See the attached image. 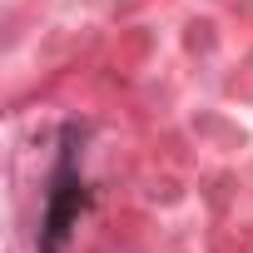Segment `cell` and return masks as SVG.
<instances>
[{
    "mask_svg": "<svg viewBox=\"0 0 253 253\" xmlns=\"http://www.w3.org/2000/svg\"><path fill=\"white\" fill-rule=\"evenodd\" d=\"M89 209V189L80 179V129L65 124L60 134V159L50 174V194H45V218H40V253H65L70 233L80 228V213Z\"/></svg>",
    "mask_w": 253,
    "mask_h": 253,
    "instance_id": "1",
    "label": "cell"
}]
</instances>
